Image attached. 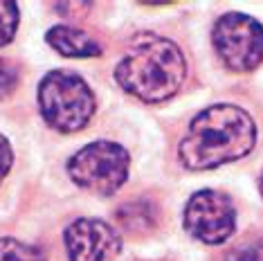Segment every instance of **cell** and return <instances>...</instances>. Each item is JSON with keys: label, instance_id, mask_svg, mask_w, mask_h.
Here are the masks:
<instances>
[{"label": "cell", "instance_id": "cell-14", "mask_svg": "<svg viewBox=\"0 0 263 261\" xmlns=\"http://www.w3.org/2000/svg\"><path fill=\"white\" fill-rule=\"evenodd\" d=\"M11 162H14V153H11V146H9L7 138H3V135H0V182H3V178L9 174Z\"/></svg>", "mask_w": 263, "mask_h": 261}, {"label": "cell", "instance_id": "cell-3", "mask_svg": "<svg viewBox=\"0 0 263 261\" xmlns=\"http://www.w3.org/2000/svg\"><path fill=\"white\" fill-rule=\"evenodd\" d=\"M39 106L52 128L61 133H74L90 122L95 113V95L79 74L57 70L41 81Z\"/></svg>", "mask_w": 263, "mask_h": 261}, {"label": "cell", "instance_id": "cell-10", "mask_svg": "<svg viewBox=\"0 0 263 261\" xmlns=\"http://www.w3.org/2000/svg\"><path fill=\"white\" fill-rule=\"evenodd\" d=\"M0 261H45V254L36 246L5 236L0 239Z\"/></svg>", "mask_w": 263, "mask_h": 261}, {"label": "cell", "instance_id": "cell-15", "mask_svg": "<svg viewBox=\"0 0 263 261\" xmlns=\"http://www.w3.org/2000/svg\"><path fill=\"white\" fill-rule=\"evenodd\" d=\"M259 189H261V194H263V176H261V180H259Z\"/></svg>", "mask_w": 263, "mask_h": 261}, {"label": "cell", "instance_id": "cell-6", "mask_svg": "<svg viewBox=\"0 0 263 261\" xmlns=\"http://www.w3.org/2000/svg\"><path fill=\"white\" fill-rule=\"evenodd\" d=\"M184 228L194 239L216 246L234 234L236 210L225 194L202 189L191 196L184 207Z\"/></svg>", "mask_w": 263, "mask_h": 261}, {"label": "cell", "instance_id": "cell-8", "mask_svg": "<svg viewBox=\"0 0 263 261\" xmlns=\"http://www.w3.org/2000/svg\"><path fill=\"white\" fill-rule=\"evenodd\" d=\"M47 43H50L59 54L63 57H74V59H86V57H99L101 47L92 36H88L83 29L68 27V25H57L47 32Z\"/></svg>", "mask_w": 263, "mask_h": 261}, {"label": "cell", "instance_id": "cell-11", "mask_svg": "<svg viewBox=\"0 0 263 261\" xmlns=\"http://www.w3.org/2000/svg\"><path fill=\"white\" fill-rule=\"evenodd\" d=\"M18 29V7L14 3H0V47L7 45Z\"/></svg>", "mask_w": 263, "mask_h": 261}, {"label": "cell", "instance_id": "cell-5", "mask_svg": "<svg viewBox=\"0 0 263 261\" xmlns=\"http://www.w3.org/2000/svg\"><path fill=\"white\" fill-rule=\"evenodd\" d=\"M214 47L230 70L250 72L263 61V25L245 14H225L214 25Z\"/></svg>", "mask_w": 263, "mask_h": 261}, {"label": "cell", "instance_id": "cell-4", "mask_svg": "<svg viewBox=\"0 0 263 261\" xmlns=\"http://www.w3.org/2000/svg\"><path fill=\"white\" fill-rule=\"evenodd\" d=\"M128 151L115 142H92L70 158L68 174L81 189L110 196L128 178Z\"/></svg>", "mask_w": 263, "mask_h": 261}, {"label": "cell", "instance_id": "cell-1", "mask_svg": "<svg viewBox=\"0 0 263 261\" xmlns=\"http://www.w3.org/2000/svg\"><path fill=\"white\" fill-rule=\"evenodd\" d=\"M256 126L243 108L232 104L209 106L191 120L180 142V160L187 169H214L234 162L254 149Z\"/></svg>", "mask_w": 263, "mask_h": 261}, {"label": "cell", "instance_id": "cell-2", "mask_svg": "<svg viewBox=\"0 0 263 261\" xmlns=\"http://www.w3.org/2000/svg\"><path fill=\"white\" fill-rule=\"evenodd\" d=\"M184 74L187 63L180 47L158 34L135 36L115 70L117 84L148 104L173 97L182 86Z\"/></svg>", "mask_w": 263, "mask_h": 261}, {"label": "cell", "instance_id": "cell-12", "mask_svg": "<svg viewBox=\"0 0 263 261\" xmlns=\"http://www.w3.org/2000/svg\"><path fill=\"white\" fill-rule=\"evenodd\" d=\"M227 261H263V241H243L234 250L227 252Z\"/></svg>", "mask_w": 263, "mask_h": 261}, {"label": "cell", "instance_id": "cell-9", "mask_svg": "<svg viewBox=\"0 0 263 261\" xmlns=\"http://www.w3.org/2000/svg\"><path fill=\"white\" fill-rule=\"evenodd\" d=\"M117 221L130 232H142L155 223V210L148 200H133L117 210Z\"/></svg>", "mask_w": 263, "mask_h": 261}, {"label": "cell", "instance_id": "cell-7", "mask_svg": "<svg viewBox=\"0 0 263 261\" xmlns=\"http://www.w3.org/2000/svg\"><path fill=\"white\" fill-rule=\"evenodd\" d=\"M68 261H112L119 252V234L99 218H77L65 228Z\"/></svg>", "mask_w": 263, "mask_h": 261}, {"label": "cell", "instance_id": "cell-13", "mask_svg": "<svg viewBox=\"0 0 263 261\" xmlns=\"http://www.w3.org/2000/svg\"><path fill=\"white\" fill-rule=\"evenodd\" d=\"M16 84H18V72H16V68L0 61V97H7L16 88Z\"/></svg>", "mask_w": 263, "mask_h": 261}]
</instances>
